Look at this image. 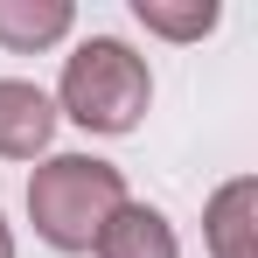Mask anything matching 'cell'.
Instances as JSON below:
<instances>
[{
	"instance_id": "3",
	"label": "cell",
	"mask_w": 258,
	"mask_h": 258,
	"mask_svg": "<svg viewBox=\"0 0 258 258\" xmlns=\"http://www.w3.org/2000/svg\"><path fill=\"white\" fill-rule=\"evenodd\" d=\"M56 140V105L28 77H0V161H42Z\"/></svg>"
},
{
	"instance_id": "4",
	"label": "cell",
	"mask_w": 258,
	"mask_h": 258,
	"mask_svg": "<svg viewBox=\"0 0 258 258\" xmlns=\"http://www.w3.org/2000/svg\"><path fill=\"white\" fill-rule=\"evenodd\" d=\"M98 258H181V237H174V223L154 203H119L112 210V223L98 230V244H91Z\"/></svg>"
},
{
	"instance_id": "6",
	"label": "cell",
	"mask_w": 258,
	"mask_h": 258,
	"mask_svg": "<svg viewBox=\"0 0 258 258\" xmlns=\"http://www.w3.org/2000/svg\"><path fill=\"white\" fill-rule=\"evenodd\" d=\"M70 0H0V49L14 56H35V49L63 42L70 35Z\"/></svg>"
},
{
	"instance_id": "5",
	"label": "cell",
	"mask_w": 258,
	"mask_h": 258,
	"mask_svg": "<svg viewBox=\"0 0 258 258\" xmlns=\"http://www.w3.org/2000/svg\"><path fill=\"white\" fill-rule=\"evenodd\" d=\"M203 237H210L216 258H258V181H251V174L223 181V188L210 196Z\"/></svg>"
},
{
	"instance_id": "2",
	"label": "cell",
	"mask_w": 258,
	"mask_h": 258,
	"mask_svg": "<svg viewBox=\"0 0 258 258\" xmlns=\"http://www.w3.org/2000/svg\"><path fill=\"white\" fill-rule=\"evenodd\" d=\"M119 203H126V174L98 154H42V168L28 174L35 237L56 251H91Z\"/></svg>"
},
{
	"instance_id": "7",
	"label": "cell",
	"mask_w": 258,
	"mask_h": 258,
	"mask_svg": "<svg viewBox=\"0 0 258 258\" xmlns=\"http://www.w3.org/2000/svg\"><path fill=\"white\" fill-rule=\"evenodd\" d=\"M133 14H140L147 35H168V42H203L223 21L216 0H133Z\"/></svg>"
},
{
	"instance_id": "1",
	"label": "cell",
	"mask_w": 258,
	"mask_h": 258,
	"mask_svg": "<svg viewBox=\"0 0 258 258\" xmlns=\"http://www.w3.org/2000/svg\"><path fill=\"white\" fill-rule=\"evenodd\" d=\"M49 105H56V119H77L84 133L119 140L154 105L147 56H133V42H119V35H84V42L63 56V84H56Z\"/></svg>"
},
{
	"instance_id": "8",
	"label": "cell",
	"mask_w": 258,
	"mask_h": 258,
	"mask_svg": "<svg viewBox=\"0 0 258 258\" xmlns=\"http://www.w3.org/2000/svg\"><path fill=\"white\" fill-rule=\"evenodd\" d=\"M0 258H14V230H7V216H0Z\"/></svg>"
}]
</instances>
